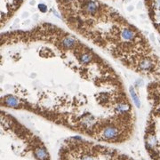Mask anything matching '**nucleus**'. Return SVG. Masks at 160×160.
<instances>
[{
    "label": "nucleus",
    "mask_w": 160,
    "mask_h": 160,
    "mask_svg": "<svg viewBox=\"0 0 160 160\" xmlns=\"http://www.w3.org/2000/svg\"><path fill=\"white\" fill-rule=\"evenodd\" d=\"M68 28L138 73H150L155 64L149 45L136 27L101 0H56Z\"/></svg>",
    "instance_id": "1"
},
{
    "label": "nucleus",
    "mask_w": 160,
    "mask_h": 160,
    "mask_svg": "<svg viewBox=\"0 0 160 160\" xmlns=\"http://www.w3.org/2000/svg\"><path fill=\"white\" fill-rule=\"evenodd\" d=\"M24 0H2L1 24L5 26V22L12 17L14 12L21 7Z\"/></svg>",
    "instance_id": "2"
},
{
    "label": "nucleus",
    "mask_w": 160,
    "mask_h": 160,
    "mask_svg": "<svg viewBox=\"0 0 160 160\" xmlns=\"http://www.w3.org/2000/svg\"><path fill=\"white\" fill-rule=\"evenodd\" d=\"M156 144H157V140H156V136H155L154 134H149L147 139V145L149 146V148L153 149V148L156 147Z\"/></svg>",
    "instance_id": "3"
}]
</instances>
